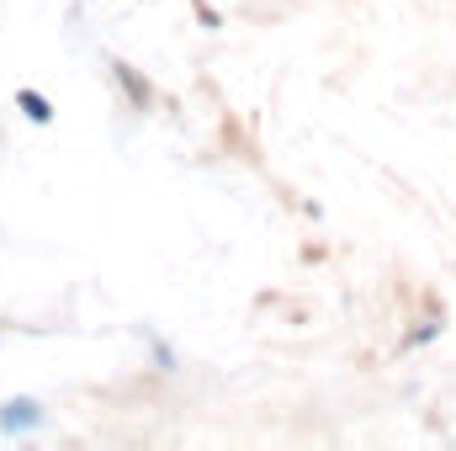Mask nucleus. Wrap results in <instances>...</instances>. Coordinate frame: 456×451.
<instances>
[{"label": "nucleus", "instance_id": "obj_1", "mask_svg": "<svg viewBox=\"0 0 456 451\" xmlns=\"http://www.w3.org/2000/svg\"><path fill=\"white\" fill-rule=\"evenodd\" d=\"M16 102H21V107H27V117H37V122H48V117H53V107H48V102H43V96H32V91H21V96H16Z\"/></svg>", "mask_w": 456, "mask_h": 451}]
</instances>
